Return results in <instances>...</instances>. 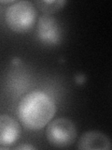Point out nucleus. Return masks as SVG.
Segmentation results:
<instances>
[{
	"mask_svg": "<svg viewBox=\"0 0 112 150\" xmlns=\"http://www.w3.org/2000/svg\"><path fill=\"white\" fill-rule=\"evenodd\" d=\"M36 6L46 15H50L61 11L66 1L64 0H39L35 2Z\"/></svg>",
	"mask_w": 112,
	"mask_h": 150,
	"instance_id": "7",
	"label": "nucleus"
},
{
	"mask_svg": "<svg viewBox=\"0 0 112 150\" xmlns=\"http://www.w3.org/2000/svg\"><path fill=\"white\" fill-rule=\"evenodd\" d=\"M56 105L48 94L35 90L23 96L18 105V116L26 129L39 130L53 118Z\"/></svg>",
	"mask_w": 112,
	"mask_h": 150,
	"instance_id": "1",
	"label": "nucleus"
},
{
	"mask_svg": "<svg viewBox=\"0 0 112 150\" xmlns=\"http://www.w3.org/2000/svg\"><path fill=\"white\" fill-rule=\"evenodd\" d=\"M78 148L82 150H109L110 140L104 133L91 130L84 133L78 141Z\"/></svg>",
	"mask_w": 112,
	"mask_h": 150,
	"instance_id": "6",
	"label": "nucleus"
},
{
	"mask_svg": "<svg viewBox=\"0 0 112 150\" xmlns=\"http://www.w3.org/2000/svg\"><path fill=\"white\" fill-rule=\"evenodd\" d=\"M19 122L8 115H0V145L9 146L15 144L21 136Z\"/></svg>",
	"mask_w": 112,
	"mask_h": 150,
	"instance_id": "5",
	"label": "nucleus"
},
{
	"mask_svg": "<svg viewBox=\"0 0 112 150\" xmlns=\"http://www.w3.org/2000/svg\"><path fill=\"white\" fill-rule=\"evenodd\" d=\"M5 19L11 30L17 33L28 32L36 20V8L29 1H14L8 7Z\"/></svg>",
	"mask_w": 112,
	"mask_h": 150,
	"instance_id": "2",
	"label": "nucleus"
},
{
	"mask_svg": "<svg viewBox=\"0 0 112 150\" xmlns=\"http://www.w3.org/2000/svg\"><path fill=\"white\" fill-rule=\"evenodd\" d=\"M37 37L47 45H56L61 40L62 31L58 21L50 15H43L37 23Z\"/></svg>",
	"mask_w": 112,
	"mask_h": 150,
	"instance_id": "4",
	"label": "nucleus"
},
{
	"mask_svg": "<svg viewBox=\"0 0 112 150\" xmlns=\"http://www.w3.org/2000/svg\"><path fill=\"white\" fill-rule=\"evenodd\" d=\"M46 135L50 144L60 148L68 147L77 138V128L70 119L62 117L50 122Z\"/></svg>",
	"mask_w": 112,
	"mask_h": 150,
	"instance_id": "3",
	"label": "nucleus"
},
{
	"mask_svg": "<svg viewBox=\"0 0 112 150\" xmlns=\"http://www.w3.org/2000/svg\"><path fill=\"white\" fill-rule=\"evenodd\" d=\"M15 149H35V146H33L31 144H21L19 146H16Z\"/></svg>",
	"mask_w": 112,
	"mask_h": 150,
	"instance_id": "8",
	"label": "nucleus"
}]
</instances>
